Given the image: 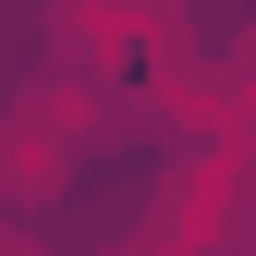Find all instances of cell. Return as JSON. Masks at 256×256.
I'll return each mask as SVG.
<instances>
[{
  "mask_svg": "<svg viewBox=\"0 0 256 256\" xmlns=\"http://www.w3.org/2000/svg\"><path fill=\"white\" fill-rule=\"evenodd\" d=\"M86 134H98L86 86H37V98H12V110H0V196H12V208L61 196L74 158H86Z\"/></svg>",
  "mask_w": 256,
  "mask_h": 256,
  "instance_id": "cell-1",
  "label": "cell"
},
{
  "mask_svg": "<svg viewBox=\"0 0 256 256\" xmlns=\"http://www.w3.org/2000/svg\"><path fill=\"white\" fill-rule=\"evenodd\" d=\"M146 24H158V0H61L49 37L74 49V61H98V49H122V37H146Z\"/></svg>",
  "mask_w": 256,
  "mask_h": 256,
  "instance_id": "cell-2",
  "label": "cell"
},
{
  "mask_svg": "<svg viewBox=\"0 0 256 256\" xmlns=\"http://www.w3.org/2000/svg\"><path fill=\"white\" fill-rule=\"evenodd\" d=\"M0 256H37V244H0Z\"/></svg>",
  "mask_w": 256,
  "mask_h": 256,
  "instance_id": "cell-3",
  "label": "cell"
}]
</instances>
